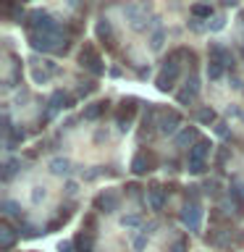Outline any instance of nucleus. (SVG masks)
Here are the masks:
<instances>
[{
	"instance_id": "nucleus-1",
	"label": "nucleus",
	"mask_w": 244,
	"mask_h": 252,
	"mask_svg": "<svg viewBox=\"0 0 244 252\" xmlns=\"http://www.w3.org/2000/svg\"><path fill=\"white\" fill-rule=\"evenodd\" d=\"M24 27H27V32H45V34H55V37L63 34V27L47 11H31L27 21H24Z\"/></svg>"
},
{
	"instance_id": "nucleus-2",
	"label": "nucleus",
	"mask_w": 244,
	"mask_h": 252,
	"mask_svg": "<svg viewBox=\"0 0 244 252\" xmlns=\"http://www.w3.org/2000/svg\"><path fill=\"white\" fill-rule=\"evenodd\" d=\"M179 76H181V61H176V58L168 55V58L163 61V68L157 71V76H155V87L160 92H173Z\"/></svg>"
},
{
	"instance_id": "nucleus-3",
	"label": "nucleus",
	"mask_w": 244,
	"mask_h": 252,
	"mask_svg": "<svg viewBox=\"0 0 244 252\" xmlns=\"http://www.w3.org/2000/svg\"><path fill=\"white\" fill-rule=\"evenodd\" d=\"M79 66L87 68L92 76H102V74H105V63H102L97 47H94L92 42L82 45V50H79Z\"/></svg>"
},
{
	"instance_id": "nucleus-4",
	"label": "nucleus",
	"mask_w": 244,
	"mask_h": 252,
	"mask_svg": "<svg viewBox=\"0 0 244 252\" xmlns=\"http://www.w3.org/2000/svg\"><path fill=\"white\" fill-rule=\"evenodd\" d=\"M137 110H139L137 97H123L121 100V105H118V110H116V126H118L121 134H126L131 129V121H134V116H137Z\"/></svg>"
},
{
	"instance_id": "nucleus-5",
	"label": "nucleus",
	"mask_w": 244,
	"mask_h": 252,
	"mask_svg": "<svg viewBox=\"0 0 244 252\" xmlns=\"http://www.w3.org/2000/svg\"><path fill=\"white\" fill-rule=\"evenodd\" d=\"M202 216H205L202 202H186L184 208H181V213H179L181 223H184L192 234H197V231L202 228Z\"/></svg>"
},
{
	"instance_id": "nucleus-6",
	"label": "nucleus",
	"mask_w": 244,
	"mask_h": 252,
	"mask_svg": "<svg viewBox=\"0 0 244 252\" xmlns=\"http://www.w3.org/2000/svg\"><path fill=\"white\" fill-rule=\"evenodd\" d=\"M131 173L134 176H145V173H150V171H155L157 168V155L152 153V150H139L137 155L131 158Z\"/></svg>"
},
{
	"instance_id": "nucleus-7",
	"label": "nucleus",
	"mask_w": 244,
	"mask_h": 252,
	"mask_svg": "<svg viewBox=\"0 0 244 252\" xmlns=\"http://www.w3.org/2000/svg\"><path fill=\"white\" fill-rule=\"evenodd\" d=\"M181 113L179 110H160V121H157V131L163 134V137H176L181 131Z\"/></svg>"
},
{
	"instance_id": "nucleus-8",
	"label": "nucleus",
	"mask_w": 244,
	"mask_h": 252,
	"mask_svg": "<svg viewBox=\"0 0 244 252\" xmlns=\"http://www.w3.org/2000/svg\"><path fill=\"white\" fill-rule=\"evenodd\" d=\"M197 97H200V76H197V71H192V74L186 76L184 90L176 94V100L181 102V105H192Z\"/></svg>"
},
{
	"instance_id": "nucleus-9",
	"label": "nucleus",
	"mask_w": 244,
	"mask_h": 252,
	"mask_svg": "<svg viewBox=\"0 0 244 252\" xmlns=\"http://www.w3.org/2000/svg\"><path fill=\"white\" fill-rule=\"evenodd\" d=\"M228 200L234 205V216L236 218H244V181L242 179H231L228 184Z\"/></svg>"
},
{
	"instance_id": "nucleus-10",
	"label": "nucleus",
	"mask_w": 244,
	"mask_h": 252,
	"mask_svg": "<svg viewBox=\"0 0 244 252\" xmlns=\"http://www.w3.org/2000/svg\"><path fill=\"white\" fill-rule=\"evenodd\" d=\"M118 202H121V197H118L113 189H105V192H100L97 197H94L92 205H94V210H97V213H108V216H110V213L118 210Z\"/></svg>"
},
{
	"instance_id": "nucleus-11",
	"label": "nucleus",
	"mask_w": 244,
	"mask_h": 252,
	"mask_svg": "<svg viewBox=\"0 0 244 252\" xmlns=\"http://www.w3.org/2000/svg\"><path fill=\"white\" fill-rule=\"evenodd\" d=\"M165 202H168V189H165V187H160V184H152V187H147V205H150V210H155V213H163Z\"/></svg>"
},
{
	"instance_id": "nucleus-12",
	"label": "nucleus",
	"mask_w": 244,
	"mask_h": 252,
	"mask_svg": "<svg viewBox=\"0 0 244 252\" xmlns=\"http://www.w3.org/2000/svg\"><path fill=\"white\" fill-rule=\"evenodd\" d=\"M19 231L11 226V220L8 218H3V223H0V250L3 252H11L13 247H16V242H19Z\"/></svg>"
},
{
	"instance_id": "nucleus-13",
	"label": "nucleus",
	"mask_w": 244,
	"mask_h": 252,
	"mask_svg": "<svg viewBox=\"0 0 244 252\" xmlns=\"http://www.w3.org/2000/svg\"><path fill=\"white\" fill-rule=\"evenodd\" d=\"M74 102H76L74 94H68L63 90H55L50 94V100H47V110H50V113H58V110H63V108L68 110V108H74Z\"/></svg>"
},
{
	"instance_id": "nucleus-14",
	"label": "nucleus",
	"mask_w": 244,
	"mask_h": 252,
	"mask_svg": "<svg viewBox=\"0 0 244 252\" xmlns=\"http://www.w3.org/2000/svg\"><path fill=\"white\" fill-rule=\"evenodd\" d=\"M94 34H97V42H102L108 50H116V34H113V27H110L108 19H100L94 24Z\"/></svg>"
},
{
	"instance_id": "nucleus-15",
	"label": "nucleus",
	"mask_w": 244,
	"mask_h": 252,
	"mask_svg": "<svg viewBox=\"0 0 244 252\" xmlns=\"http://www.w3.org/2000/svg\"><path fill=\"white\" fill-rule=\"evenodd\" d=\"M202 137H200V129H197V126H181V131L176 134V147H189L192 150L197 142H200Z\"/></svg>"
},
{
	"instance_id": "nucleus-16",
	"label": "nucleus",
	"mask_w": 244,
	"mask_h": 252,
	"mask_svg": "<svg viewBox=\"0 0 244 252\" xmlns=\"http://www.w3.org/2000/svg\"><path fill=\"white\" fill-rule=\"evenodd\" d=\"M108 108H110L108 100L90 102V105H84V110H82V121H97V118H102V116L108 113Z\"/></svg>"
},
{
	"instance_id": "nucleus-17",
	"label": "nucleus",
	"mask_w": 244,
	"mask_h": 252,
	"mask_svg": "<svg viewBox=\"0 0 244 252\" xmlns=\"http://www.w3.org/2000/svg\"><path fill=\"white\" fill-rule=\"evenodd\" d=\"M208 55H210V61H220L223 66H234V55H231V50H228L226 45H220V42H210Z\"/></svg>"
},
{
	"instance_id": "nucleus-18",
	"label": "nucleus",
	"mask_w": 244,
	"mask_h": 252,
	"mask_svg": "<svg viewBox=\"0 0 244 252\" xmlns=\"http://www.w3.org/2000/svg\"><path fill=\"white\" fill-rule=\"evenodd\" d=\"M160 116V108L152 105V102H147V108H145V113H142V134H150L157 126L155 118Z\"/></svg>"
},
{
	"instance_id": "nucleus-19",
	"label": "nucleus",
	"mask_w": 244,
	"mask_h": 252,
	"mask_svg": "<svg viewBox=\"0 0 244 252\" xmlns=\"http://www.w3.org/2000/svg\"><path fill=\"white\" fill-rule=\"evenodd\" d=\"M210 150H213V142L210 139H200L197 145L189 150V160H208V155H210Z\"/></svg>"
},
{
	"instance_id": "nucleus-20",
	"label": "nucleus",
	"mask_w": 244,
	"mask_h": 252,
	"mask_svg": "<svg viewBox=\"0 0 244 252\" xmlns=\"http://www.w3.org/2000/svg\"><path fill=\"white\" fill-rule=\"evenodd\" d=\"M68 220H71V208H61L58 216H55V218L50 220V223L45 226V234H55V231H61V228L66 226Z\"/></svg>"
},
{
	"instance_id": "nucleus-21",
	"label": "nucleus",
	"mask_w": 244,
	"mask_h": 252,
	"mask_svg": "<svg viewBox=\"0 0 244 252\" xmlns=\"http://www.w3.org/2000/svg\"><path fill=\"white\" fill-rule=\"evenodd\" d=\"M126 16L131 19V27L137 29V32H145V29H147V24H145V21H147V13L139 11L137 5H126Z\"/></svg>"
},
{
	"instance_id": "nucleus-22",
	"label": "nucleus",
	"mask_w": 244,
	"mask_h": 252,
	"mask_svg": "<svg viewBox=\"0 0 244 252\" xmlns=\"http://www.w3.org/2000/svg\"><path fill=\"white\" fill-rule=\"evenodd\" d=\"M0 208H3V218H8V220L16 218L19 223H24V220H27V218H24V213H21V205H16L13 200H3V205H0Z\"/></svg>"
},
{
	"instance_id": "nucleus-23",
	"label": "nucleus",
	"mask_w": 244,
	"mask_h": 252,
	"mask_svg": "<svg viewBox=\"0 0 244 252\" xmlns=\"http://www.w3.org/2000/svg\"><path fill=\"white\" fill-rule=\"evenodd\" d=\"M74 244H76V252H94V236L87 234V231L79 234L74 239Z\"/></svg>"
},
{
	"instance_id": "nucleus-24",
	"label": "nucleus",
	"mask_w": 244,
	"mask_h": 252,
	"mask_svg": "<svg viewBox=\"0 0 244 252\" xmlns=\"http://www.w3.org/2000/svg\"><path fill=\"white\" fill-rule=\"evenodd\" d=\"M194 118H197V124H202V126H210V124H218V113L213 108H200L194 113Z\"/></svg>"
},
{
	"instance_id": "nucleus-25",
	"label": "nucleus",
	"mask_w": 244,
	"mask_h": 252,
	"mask_svg": "<svg viewBox=\"0 0 244 252\" xmlns=\"http://www.w3.org/2000/svg\"><path fill=\"white\" fill-rule=\"evenodd\" d=\"M213 16H215V13H213V5L210 3H194L192 5V19H200V21L208 19L210 21Z\"/></svg>"
},
{
	"instance_id": "nucleus-26",
	"label": "nucleus",
	"mask_w": 244,
	"mask_h": 252,
	"mask_svg": "<svg viewBox=\"0 0 244 252\" xmlns=\"http://www.w3.org/2000/svg\"><path fill=\"white\" fill-rule=\"evenodd\" d=\"M50 171L55 173V176H66V173L71 171V160L68 158H55V160L50 163Z\"/></svg>"
},
{
	"instance_id": "nucleus-27",
	"label": "nucleus",
	"mask_w": 244,
	"mask_h": 252,
	"mask_svg": "<svg viewBox=\"0 0 244 252\" xmlns=\"http://www.w3.org/2000/svg\"><path fill=\"white\" fill-rule=\"evenodd\" d=\"M223 71H226V66L220 61H210L208 63V76H210V82H218L220 76H223Z\"/></svg>"
},
{
	"instance_id": "nucleus-28",
	"label": "nucleus",
	"mask_w": 244,
	"mask_h": 252,
	"mask_svg": "<svg viewBox=\"0 0 244 252\" xmlns=\"http://www.w3.org/2000/svg\"><path fill=\"white\" fill-rule=\"evenodd\" d=\"M186 171L192 173V176H202V173L208 171V160H186Z\"/></svg>"
},
{
	"instance_id": "nucleus-29",
	"label": "nucleus",
	"mask_w": 244,
	"mask_h": 252,
	"mask_svg": "<svg viewBox=\"0 0 244 252\" xmlns=\"http://www.w3.org/2000/svg\"><path fill=\"white\" fill-rule=\"evenodd\" d=\"M19 160H16V158H8V160H5V165H3V181H11L13 179V173L16 171H19Z\"/></svg>"
},
{
	"instance_id": "nucleus-30",
	"label": "nucleus",
	"mask_w": 244,
	"mask_h": 252,
	"mask_svg": "<svg viewBox=\"0 0 244 252\" xmlns=\"http://www.w3.org/2000/svg\"><path fill=\"white\" fill-rule=\"evenodd\" d=\"M82 231H87V234H97V216L94 213H87L84 216V223H82Z\"/></svg>"
},
{
	"instance_id": "nucleus-31",
	"label": "nucleus",
	"mask_w": 244,
	"mask_h": 252,
	"mask_svg": "<svg viewBox=\"0 0 244 252\" xmlns=\"http://www.w3.org/2000/svg\"><path fill=\"white\" fill-rule=\"evenodd\" d=\"M19 234L24 236V239H34V236H39V228L31 226L29 220H24V223H19Z\"/></svg>"
},
{
	"instance_id": "nucleus-32",
	"label": "nucleus",
	"mask_w": 244,
	"mask_h": 252,
	"mask_svg": "<svg viewBox=\"0 0 244 252\" xmlns=\"http://www.w3.org/2000/svg\"><path fill=\"white\" fill-rule=\"evenodd\" d=\"M202 189H205V194H210V197H220V181L218 179H208L202 184Z\"/></svg>"
},
{
	"instance_id": "nucleus-33",
	"label": "nucleus",
	"mask_w": 244,
	"mask_h": 252,
	"mask_svg": "<svg viewBox=\"0 0 244 252\" xmlns=\"http://www.w3.org/2000/svg\"><path fill=\"white\" fill-rule=\"evenodd\" d=\"M163 42H165V32L163 29H155L152 37H150V47H152V50H160Z\"/></svg>"
},
{
	"instance_id": "nucleus-34",
	"label": "nucleus",
	"mask_w": 244,
	"mask_h": 252,
	"mask_svg": "<svg viewBox=\"0 0 244 252\" xmlns=\"http://www.w3.org/2000/svg\"><path fill=\"white\" fill-rule=\"evenodd\" d=\"M223 27H226V16H223V13H215V16L208 21V29H210V32H220Z\"/></svg>"
},
{
	"instance_id": "nucleus-35",
	"label": "nucleus",
	"mask_w": 244,
	"mask_h": 252,
	"mask_svg": "<svg viewBox=\"0 0 244 252\" xmlns=\"http://www.w3.org/2000/svg\"><path fill=\"white\" fill-rule=\"evenodd\" d=\"M228 158H231V147H220L215 153V168H223Z\"/></svg>"
},
{
	"instance_id": "nucleus-36",
	"label": "nucleus",
	"mask_w": 244,
	"mask_h": 252,
	"mask_svg": "<svg viewBox=\"0 0 244 252\" xmlns=\"http://www.w3.org/2000/svg\"><path fill=\"white\" fill-rule=\"evenodd\" d=\"M171 252H189V236H179V239L171 244Z\"/></svg>"
},
{
	"instance_id": "nucleus-37",
	"label": "nucleus",
	"mask_w": 244,
	"mask_h": 252,
	"mask_svg": "<svg viewBox=\"0 0 244 252\" xmlns=\"http://www.w3.org/2000/svg\"><path fill=\"white\" fill-rule=\"evenodd\" d=\"M139 223H142L139 216H123V218H121V226H123V228H134V226H139Z\"/></svg>"
},
{
	"instance_id": "nucleus-38",
	"label": "nucleus",
	"mask_w": 244,
	"mask_h": 252,
	"mask_svg": "<svg viewBox=\"0 0 244 252\" xmlns=\"http://www.w3.org/2000/svg\"><path fill=\"white\" fill-rule=\"evenodd\" d=\"M94 90H97V84H94V82H84L82 87H79V97H87V94H92Z\"/></svg>"
},
{
	"instance_id": "nucleus-39",
	"label": "nucleus",
	"mask_w": 244,
	"mask_h": 252,
	"mask_svg": "<svg viewBox=\"0 0 244 252\" xmlns=\"http://www.w3.org/2000/svg\"><path fill=\"white\" fill-rule=\"evenodd\" d=\"M147 239H150V236L145 231H142L139 236H134V250H145L147 247Z\"/></svg>"
},
{
	"instance_id": "nucleus-40",
	"label": "nucleus",
	"mask_w": 244,
	"mask_h": 252,
	"mask_svg": "<svg viewBox=\"0 0 244 252\" xmlns=\"http://www.w3.org/2000/svg\"><path fill=\"white\" fill-rule=\"evenodd\" d=\"M126 189H129V197H134V200H139V197H142V187L139 184H129Z\"/></svg>"
},
{
	"instance_id": "nucleus-41",
	"label": "nucleus",
	"mask_w": 244,
	"mask_h": 252,
	"mask_svg": "<svg viewBox=\"0 0 244 252\" xmlns=\"http://www.w3.org/2000/svg\"><path fill=\"white\" fill-rule=\"evenodd\" d=\"M45 189L42 187H34V192H31V200H34V202H39V200H45Z\"/></svg>"
},
{
	"instance_id": "nucleus-42",
	"label": "nucleus",
	"mask_w": 244,
	"mask_h": 252,
	"mask_svg": "<svg viewBox=\"0 0 244 252\" xmlns=\"http://www.w3.org/2000/svg\"><path fill=\"white\" fill-rule=\"evenodd\" d=\"M74 250H76L74 242H61L58 244V252H74Z\"/></svg>"
},
{
	"instance_id": "nucleus-43",
	"label": "nucleus",
	"mask_w": 244,
	"mask_h": 252,
	"mask_svg": "<svg viewBox=\"0 0 244 252\" xmlns=\"http://www.w3.org/2000/svg\"><path fill=\"white\" fill-rule=\"evenodd\" d=\"M189 29H192V32H197V34H200V32H205V27L200 24V19H192V21H189Z\"/></svg>"
},
{
	"instance_id": "nucleus-44",
	"label": "nucleus",
	"mask_w": 244,
	"mask_h": 252,
	"mask_svg": "<svg viewBox=\"0 0 244 252\" xmlns=\"http://www.w3.org/2000/svg\"><path fill=\"white\" fill-rule=\"evenodd\" d=\"M215 134H218V137H226V134H228V129H226V124H223V121H218V124H215Z\"/></svg>"
},
{
	"instance_id": "nucleus-45",
	"label": "nucleus",
	"mask_w": 244,
	"mask_h": 252,
	"mask_svg": "<svg viewBox=\"0 0 244 252\" xmlns=\"http://www.w3.org/2000/svg\"><path fill=\"white\" fill-rule=\"evenodd\" d=\"M66 192H68V194L76 192V184H74V181H68V184H66Z\"/></svg>"
},
{
	"instance_id": "nucleus-46",
	"label": "nucleus",
	"mask_w": 244,
	"mask_h": 252,
	"mask_svg": "<svg viewBox=\"0 0 244 252\" xmlns=\"http://www.w3.org/2000/svg\"><path fill=\"white\" fill-rule=\"evenodd\" d=\"M137 74H139L142 79H145V76H150V68H137Z\"/></svg>"
},
{
	"instance_id": "nucleus-47",
	"label": "nucleus",
	"mask_w": 244,
	"mask_h": 252,
	"mask_svg": "<svg viewBox=\"0 0 244 252\" xmlns=\"http://www.w3.org/2000/svg\"><path fill=\"white\" fill-rule=\"evenodd\" d=\"M236 3H239V0H223V5L228 8V5H236Z\"/></svg>"
},
{
	"instance_id": "nucleus-48",
	"label": "nucleus",
	"mask_w": 244,
	"mask_h": 252,
	"mask_svg": "<svg viewBox=\"0 0 244 252\" xmlns=\"http://www.w3.org/2000/svg\"><path fill=\"white\" fill-rule=\"evenodd\" d=\"M242 21H244V11H242Z\"/></svg>"
},
{
	"instance_id": "nucleus-49",
	"label": "nucleus",
	"mask_w": 244,
	"mask_h": 252,
	"mask_svg": "<svg viewBox=\"0 0 244 252\" xmlns=\"http://www.w3.org/2000/svg\"><path fill=\"white\" fill-rule=\"evenodd\" d=\"M19 3H24V0H19Z\"/></svg>"
},
{
	"instance_id": "nucleus-50",
	"label": "nucleus",
	"mask_w": 244,
	"mask_h": 252,
	"mask_svg": "<svg viewBox=\"0 0 244 252\" xmlns=\"http://www.w3.org/2000/svg\"><path fill=\"white\" fill-rule=\"evenodd\" d=\"M242 55H244V50H242Z\"/></svg>"
}]
</instances>
